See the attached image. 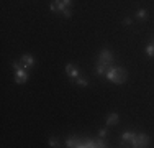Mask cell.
Instances as JSON below:
<instances>
[{
    "mask_svg": "<svg viewBox=\"0 0 154 148\" xmlns=\"http://www.w3.org/2000/svg\"><path fill=\"white\" fill-rule=\"evenodd\" d=\"M98 61H100L102 64H105L107 68H112V66H115V58H113L112 51L107 50V48H103V50L100 51V56H98Z\"/></svg>",
    "mask_w": 154,
    "mask_h": 148,
    "instance_id": "cell-1",
    "label": "cell"
},
{
    "mask_svg": "<svg viewBox=\"0 0 154 148\" xmlns=\"http://www.w3.org/2000/svg\"><path fill=\"white\" fill-rule=\"evenodd\" d=\"M128 79V72L125 68H120L116 66L115 68V79H113V84H125Z\"/></svg>",
    "mask_w": 154,
    "mask_h": 148,
    "instance_id": "cell-2",
    "label": "cell"
},
{
    "mask_svg": "<svg viewBox=\"0 0 154 148\" xmlns=\"http://www.w3.org/2000/svg\"><path fill=\"white\" fill-rule=\"evenodd\" d=\"M126 143H130V146L136 148V133L125 132L122 135V145H126Z\"/></svg>",
    "mask_w": 154,
    "mask_h": 148,
    "instance_id": "cell-3",
    "label": "cell"
},
{
    "mask_svg": "<svg viewBox=\"0 0 154 148\" xmlns=\"http://www.w3.org/2000/svg\"><path fill=\"white\" fill-rule=\"evenodd\" d=\"M28 81V72L25 68H18L15 71V82L17 84H25Z\"/></svg>",
    "mask_w": 154,
    "mask_h": 148,
    "instance_id": "cell-4",
    "label": "cell"
},
{
    "mask_svg": "<svg viewBox=\"0 0 154 148\" xmlns=\"http://www.w3.org/2000/svg\"><path fill=\"white\" fill-rule=\"evenodd\" d=\"M149 137L146 135V133H138L136 135V148H146V146H149Z\"/></svg>",
    "mask_w": 154,
    "mask_h": 148,
    "instance_id": "cell-5",
    "label": "cell"
},
{
    "mask_svg": "<svg viewBox=\"0 0 154 148\" xmlns=\"http://www.w3.org/2000/svg\"><path fill=\"white\" fill-rule=\"evenodd\" d=\"M20 61H21V66H23L25 69H30L31 66H35V58H33L31 54H23Z\"/></svg>",
    "mask_w": 154,
    "mask_h": 148,
    "instance_id": "cell-6",
    "label": "cell"
},
{
    "mask_svg": "<svg viewBox=\"0 0 154 148\" xmlns=\"http://www.w3.org/2000/svg\"><path fill=\"white\" fill-rule=\"evenodd\" d=\"M66 72H67V76H71L72 79H75V77L80 76L79 69H77L75 66L72 64V63H67V64H66Z\"/></svg>",
    "mask_w": 154,
    "mask_h": 148,
    "instance_id": "cell-7",
    "label": "cell"
},
{
    "mask_svg": "<svg viewBox=\"0 0 154 148\" xmlns=\"http://www.w3.org/2000/svg\"><path fill=\"white\" fill-rule=\"evenodd\" d=\"M118 120H120V115H118L116 112H112V114H108V117H107V120H105V124H107L108 127H113V125L118 124Z\"/></svg>",
    "mask_w": 154,
    "mask_h": 148,
    "instance_id": "cell-8",
    "label": "cell"
},
{
    "mask_svg": "<svg viewBox=\"0 0 154 148\" xmlns=\"http://www.w3.org/2000/svg\"><path fill=\"white\" fill-rule=\"evenodd\" d=\"M80 143H82V140H79V138H74V137H69L67 140H66V146H69V148H80Z\"/></svg>",
    "mask_w": 154,
    "mask_h": 148,
    "instance_id": "cell-9",
    "label": "cell"
},
{
    "mask_svg": "<svg viewBox=\"0 0 154 148\" xmlns=\"http://www.w3.org/2000/svg\"><path fill=\"white\" fill-rule=\"evenodd\" d=\"M107 69H108L107 66L102 64V63L98 61V63H97V66H95V74H98V76H103V74L107 72Z\"/></svg>",
    "mask_w": 154,
    "mask_h": 148,
    "instance_id": "cell-10",
    "label": "cell"
},
{
    "mask_svg": "<svg viewBox=\"0 0 154 148\" xmlns=\"http://www.w3.org/2000/svg\"><path fill=\"white\" fill-rule=\"evenodd\" d=\"M72 82L79 84V86H82V87H87V86H89V81H87L85 77H82V76H79V77H75V79H72Z\"/></svg>",
    "mask_w": 154,
    "mask_h": 148,
    "instance_id": "cell-11",
    "label": "cell"
},
{
    "mask_svg": "<svg viewBox=\"0 0 154 148\" xmlns=\"http://www.w3.org/2000/svg\"><path fill=\"white\" fill-rule=\"evenodd\" d=\"M107 146H108V142L105 138H102V137H100V138L95 140V148H107Z\"/></svg>",
    "mask_w": 154,
    "mask_h": 148,
    "instance_id": "cell-12",
    "label": "cell"
},
{
    "mask_svg": "<svg viewBox=\"0 0 154 148\" xmlns=\"http://www.w3.org/2000/svg\"><path fill=\"white\" fill-rule=\"evenodd\" d=\"M136 18L138 20H146V18H148V12H146L144 8H139L136 12Z\"/></svg>",
    "mask_w": 154,
    "mask_h": 148,
    "instance_id": "cell-13",
    "label": "cell"
},
{
    "mask_svg": "<svg viewBox=\"0 0 154 148\" xmlns=\"http://www.w3.org/2000/svg\"><path fill=\"white\" fill-rule=\"evenodd\" d=\"M146 54H148L149 58H154V43H151V44L146 46Z\"/></svg>",
    "mask_w": 154,
    "mask_h": 148,
    "instance_id": "cell-14",
    "label": "cell"
},
{
    "mask_svg": "<svg viewBox=\"0 0 154 148\" xmlns=\"http://www.w3.org/2000/svg\"><path fill=\"white\" fill-rule=\"evenodd\" d=\"M48 143H49V146H59V140L54 138V137H53V138H49V142H48Z\"/></svg>",
    "mask_w": 154,
    "mask_h": 148,
    "instance_id": "cell-15",
    "label": "cell"
},
{
    "mask_svg": "<svg viewBox=\"0 0 154 148\" xmlns=\"http://www.w3.org/2000/svg\"><path fill=\"white\" fill-rule=\"evenodd\" d=\"M107 135H108V130H107V128H100V130H98V137H102V138H107Z\"/></svg>",
    "mask_w": 154,
    "mask_h": 148,
    "instance_id": "cell-16",
    "label": "cell"
},
{
    "mask_svg": "<svg viewBox=\"0 0 154 148\" xmlns=\"http://www.w3.org/2000/svg\"><path fill=\"white\" fill-rule=\"evenodd\" d=\"M62 15H64L66 18H69V17H71V15H72V10H71V7H67V8H66L64 12H62Z\"/></svg>",
    "mask_w": 154,
    "mask_h": 148,
    "instance_id": "cell-17",
    "label": "cell"
},
{
    "mask_svg": "<svg viewBox=\"0 0 154 148\" xmlns=\"http://www.w3.org/2000/svg\"><path fill=\"white\" fill-rule=\"evenodd\" d=\"M123 23L126 25V27H130V25H133V20H131L130 17H126V18H125V20H123Z\"/></svg>",
    "mask_w": 154,
    "mask_h": 148,
    "instance_id": "cell-18",
    "label": "cell"
},
{
    "mask_svg": "<svg viewBox=\"0 0 154 148\" xmlns=\"http://www.w3.org/2000/svg\"><path fill=\"white\" fill-rule=\"evenodd\" d=\"M62 3H64L66 7H71L72 5V0H62Z\"/></svg>",
    "mask_w": 154,
    "mask_h": 148,
    "instance_id": "cell-19",
    "label": "cell"
}]
</instances>
